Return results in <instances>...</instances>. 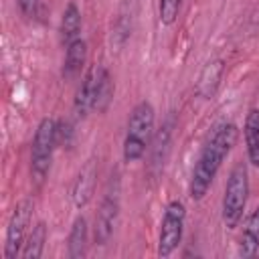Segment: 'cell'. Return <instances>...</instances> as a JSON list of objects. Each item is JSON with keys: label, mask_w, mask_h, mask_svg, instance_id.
I'll use <instances>...</instances> for the list:
<instances>
[{"label": "cell", "mask_w": 259, "mask_h": 259, "mask_svg": "<svg viewBox=\"0 0 259 259\" xmlns=\"http://www.w3.org/2000/svg\"><path fill=\"white\" fill-rule=\"evenodd\" d=\"M235 142H237V125L235 123L223 121L214 127V132L208 138L206 146L202 148V152L194 164L192 176H190V196L194 200H200L206 194L212 178L217 176L223 160L229 156Z\"/></svg>", "instance_id": "cell-1"}, {"label": "cell", "mask_w": 259, "mask_h": 259, "mask_svg": "<svg viewBox=\"0 0 259 259\" xmlns=\"http://www.w3.org/2000/svg\"><path fill=\"white\" fill-rule=\"evenodd\" d=\"M154 130V107L150 101H140L127 121V134L123 142V160L125 162H136L144 156L148 148V140Z\"/></svg>", "instance_id": "cell-2"}, {"label": "cell", "mask_w": 259, "mask_h": 259, "mask_svg": "<svg viewBox=\"0 0 259 259\" xmlns=\"http://www.w3.org/2000/svg\"><path fill=\"white\" fill-rule=\"evenodd\" d=\"M247 194H249L247 168L243 164H235V168L229 174L223 196V221L229 229H235L237 223L241 221L247 204Z\"/></svg>", "instance_id": "cell-3"}, {"label": "cell", "mask_w": 259, "mask_h": 259, "mask_svg": "<svg viewBox=\"0 0 259 259\" xmlns=\"http://www.w3.org/2000/svg\"><path fill=\"white\" fill-rule=\"evenodd\" d=\"M55 144H57V123L55 119L45 117L36 127L32 152H30V170L36 182H42L49 172Z\"/></svg>", "instance_id": "cell-4"}, {"label": "cell", "mask_w": 259, "mask_h": 259, "mask_svg": "<svg viewBox=\"0 0 259 259\" xmlns=\"http://www.w3.org/2000/svg\"><path fill=\"white\" fill-rule=\"evenodd\" d=\"M119 192H121L119 176L115 172V174H111V178L107 182L99 212L95 217V243L97 245H105L113 235V229H115L117 217H119Z\"/></svg>", "instance_id": "cell-5"}, {"label": "cell", "mask_w": 259, "mask_h": 259, "mask_svg": "<svg viewBox=\"0 0 259 259\" xmlns=\"http://www.w3.org/2000/svg\"><path fill=\"white\" fill-rule=\"evenodd\" d=\"M184 217H186V210L180 200L168 202L164 217H162V225H160V239H158L160 257H168L178 247L182 239V231H184Z\"/></svg>", "instance_id": "cell-6"}, {"label": "cell", "mask_w": 259, "mask_h": 259, "mask_svg": "<svg viewBox=\"0 0 259 259\" xmlns=\"http://www.w3.org/2000/svg\"><path fill=\"white\" fill-rule=\"evenodd\" d=\"M30 212H32L30 200H20L14 206V212H12L8 227H6V249H4L6 259H14L16 255H20L22 245H24L26 227L30 223Z\"/></svg>", "instance_id": "cell-7"}, {"label": "cell", "mask_w": 259, "mask_h": 259, "mask_svg": "<svg viewBox=\"0 0 259 259\" xmlns=\"http://www.w3.org/2000/svg\"><path fill=\"white\" fill-rule=\"evenodd\" d=\"M101 71H103V67H97V65L91 67L87 71V75L83 77L79 89H77V95H75V111L81 117H85L87 111L95 107V95H97V85H99Z\"/></svg>", "instance_id": "cell-8"}, {"label": "cell", "mask_w": 259, "mask_h": 259, "mask_svg": "<svg viewBox=\"0 0 259 259\" xmlns=\"http://www.w3.org/2000/svg\"><path fill=\"white\" fill-rule=\"evenodd\" d=\"M95 176H97L95 164L87 162L85 168L79 172L75 184H73V202H75V206L81 208L91 200V194H93V188H95Z\"/></svg>", "instance_id": "cell-9"}, {"label": "cell", "mask_w": 259, "mask_h": 259, "mask_svg": "<svg viewBox=\"0 0 259 259\" xmlns=\"http://www.w3.org/2000/svg\"><path fill=\"white\" fill-rule=\"evenodd\" d=\"M87 57V47L83 38H77L73 42L67 45V53H65V65H63V77L65 79H75L81 73V67L85 63Z\"/></svg>", "instance_id": "cell-10"}, {"label": "cell", "mask_w": 259, "mask_h": 259, "mask_svg": "<svg viewBox=\"0 0 259 259\" xmlns=\"http://www.w3.org/2000/svg\"><path fill=\"white\" fill-rule=\"evenodd\" d=\"M245 144L251 164L259 166V109H249L245 119Z\"/></svg>", "instance_id": "cell-11"}, {"label": "cell", "mask_w": 259, "mask_h": 259, "mask_svg": "<svg viewBox=\"0 0 259 259\" xmlns=\"http://www.w3.org/2000/svg\"><path fill=\"white\" fill-rule=\"evenodd\" d=\"M257 247H259V208L253 210V214L249 217V221L245 225V231H243V237L239 243V255L251 257V255H255Z\"/></svg>", "instance_id": "cell-12"}, {"label": "cell", "mask_w": 259, "mask_h": 259, "mask_svg": "<svg viewBox=\"0 0 259 259\" xmlns=\"http://www.w3.org/2000/svg\"><path fill=\"white\" fill-rule=\"evenodd\" d=\"M79 32H81V14H79V8L71 2L67 4L61 18V38L65 45H69L79 38Z\"/></svg>", "instance_id": "cell-13"}, {"label": "cell", "mask_w": 259, "mask_h": 259, "mask_svg": "<svg viewBox=\"0 0 259 259\" xmlns=\"http://www.w3.org/2000/svg\"><path fill=\"white\" fill-rule=\"evenodd\" d=\"M221 75H223V63L221 61H210L198 77V93L202 97H212L217 87H219Z\"/></svg>", "instance_id": "cell-14"}, {"label": "cell", "mask_w": 259, "mask_h": 259, "mask_svg": "<svg viewBox=\"0 0 259 259\" xmlns=\"http://www.w3.org/2000/svg\"><path fill=\"white\" fill-rule=\"evenodd\" d=\"M85 245H87V221L83 217H77L69 233V257L71 259L83 257Z\"/></svg>", "instance_id": "cell-15"}, {"label": "cell", "mask_w": 259, "mask_h": 259, "mask_svg": "<svg viewBox=\"0 0 259 259\" xmlns=\"http://www.w3.org/2000/svg\"><path fill=\"white\" fill-rule=\"evenodd\" d=\"M45 239H47V227L45 223H36L26 239V243L22 245L20 257L22 259H38L42 255V247H45Z\"/></svg>", "instance_id": "cell-16"}, {"label": "cell", "mask_w": 259, "mask_h": 259, "mask_svg": "<svg viewBox=\"0 0 259 259\" xmlns=\"http://www.w3.org/2000/svg\"><path fill=\"white\" fill-rule=\"evenodd\" d=\"M111 93H113V87H111V79H109V73L103 69L101 71V77H99V85H97V95H95V107L97 111H103L109 101H111Z\"/></svg>", "instance_id": "cell-17"}, {"label": "cell", "mask_w": 259, "mask_h": 259, "mask_svg": "<svg viewBox=\"0 0 259 259\" xmlns=\"http://www.w3.org/2000/svg\"><path fill=\"white\" fill-rule=\"evenodd\" d=\"M182 0H160V20L162 24H172L180 12Z\"/></svg>", "instance_id": "cell-18"}, {"label": "cell", "mask_w": 259, "mask_h": 259, "mask_svg": "<svg viewBox=\"0 0 259 259\" xmlns=\"http://www.w3.org/2000/svg\"><path fill=\"white\" fill-rule=\"evenodd\" d=\"M170 140V123H166L158 134H156V148H154V164H160V150H166Z\"/></svg>", "instance_id": "cell-19"}, {"label": "cell", "mask_w": 259, "mask_h": 259, "mask_svg": "<svg viewBox=\"0 0 259 259\" xmlns=\"http://www.w3.org/2000/svg\"><path fill=\"white\" fill-rule=\"evenodd\" d=\"M40 0H18V6H20V12L24 16H34L36 8H38Z\"/></svg>", "instance_id": "cell-20"}]
</instances>
